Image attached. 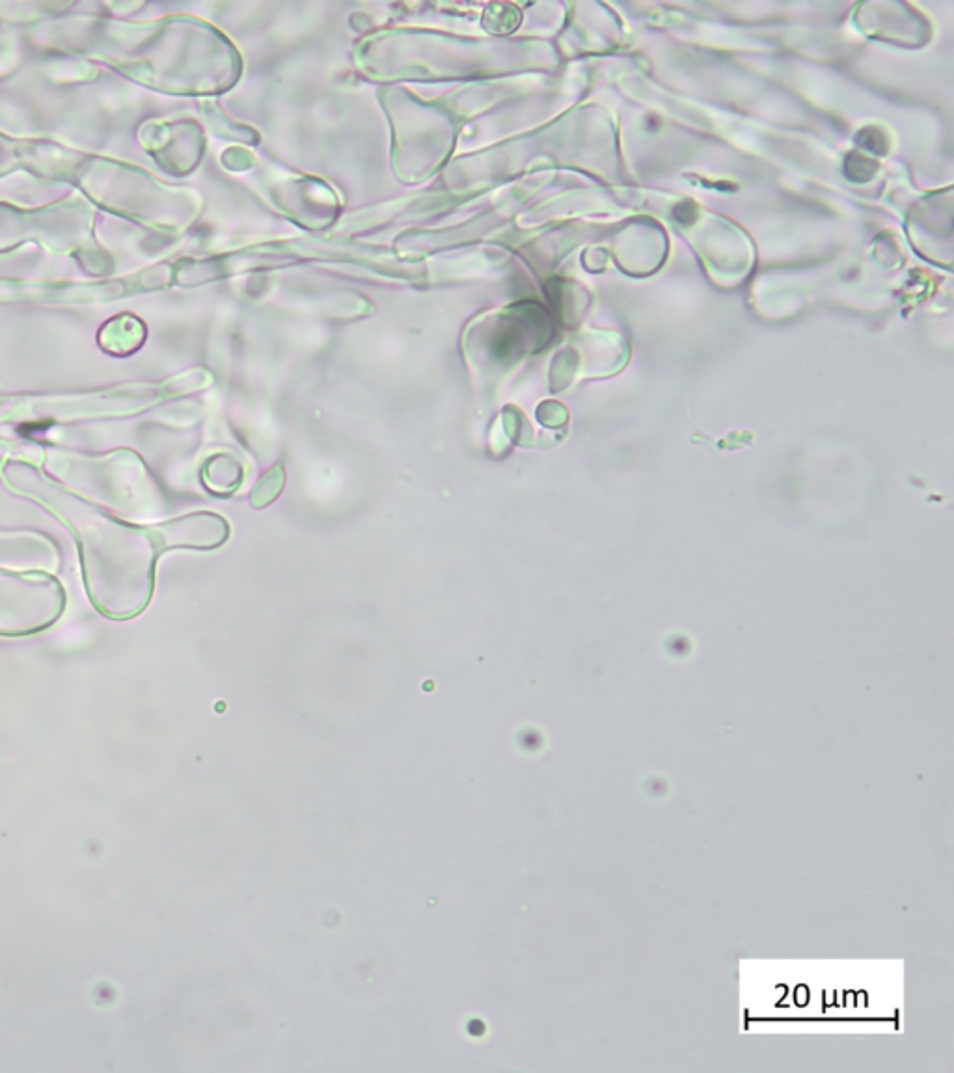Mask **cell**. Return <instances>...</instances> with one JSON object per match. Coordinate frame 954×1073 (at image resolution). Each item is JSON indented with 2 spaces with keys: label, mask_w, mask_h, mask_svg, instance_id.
Listing matches in <instances>:
<instances>
[{
  "label": "cell",
  "mask_w": 954,
  "mask_h": 1073,
  "mask_svg": "<svg viewBox=\"0 0 954 1073\" xmlns=\"http://www.w3.org/2000/svg\"><path fill=\"white\" fill-rule=\"evenodd\" d=\"M230 526L224 518L213 513H198L179 520L172 530V543L198 550L219 548L228 541Z\"/></svg>",
  "instance_id": "6da1fadb"
},
{
  "label": "cell",
  "mask_w": 954,
  "mask_h": 1073,
  "mask_svg": "<svg viewBox=\"0 0 954 1073\" xmlns=\"http://www.w3.org/2000/svg\"><path fill=\"white\" fill-rule=\"evenodd\" d=\"M284 487H286V470H284V464L278 462L271 470H267L263 476L259 477L256 485L250 490V505L254 509H263L271 505L282 494Z\"/></svg>",
  "instance_id": "3957f363"
},
{
  "label": "cell",
  "mask_w": 954,
  "mask_h": 1073,
  "mask_svg": "<svg viewBox=\"0 0 954 1073\" xmlns=\"http://www.w3.org/2000/svg\"><path fill=\"white\" fill-rule=\"evenodd\" d=\"M245 468L230 455H219L205 464L204 479L213 494H233L241 487Z\"/></svg>",
  "instance_id": "7a4b0ae2"
}]
</instances>
